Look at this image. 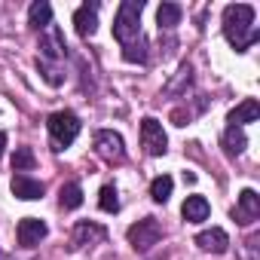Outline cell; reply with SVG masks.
Instances as JSON below:
<instances>
[{"label":"cell","instance_id":"obj_1","mask_svg":"<svg viewBox=\"0 0 260 260\" xmlns=\"http://www.w3.org/2000/svg\"><path fill=\"white\" fill-rule=\"evenodd\" d=\"M251 25H254V7H248V4H230L223 10V34H226V40L233 43L236 52H245L251 43L260 40V31L251 28Z\"/></svg>","mask_w":260,"mask_h":260},{"label":"cell","instance_id":"obj_2","mask_svg":"<svg viewBox=\"0 0 260 260\" xmlns=\"http://www.w3.org/2000/svg\"><path fill=\"white\" fill-rule=\"evenodd\" d=\"M141 10H144L141 0H122V4H119L116 19H113V37L122 46L135 43L141 37Z\"/></svg>","mask_w":260,"mask_h":260},{"label":"cell","instance_id":"obj_3","mask_svg":"<svg viewBox=\"0 0 260 260\" xmlns=\"http://www.w3.org/2000/svg\"><path fill=\"white\" fill-rule=\"evenodd\" d=\"M46 125H49V135H52L55 150L71 147V144L77 141V135H80V119H77V113H71V110L52 113V116L46 119Z\"/></svg>","mask_w":260,"mask_h":260},{"label":"cell","instance_id":"obj_4","mask_svg":"<svg viewBox=\"0 0 260 260\" xmlns=\"http://www.w3.org/2000/svg\"><path fill=\"white\" fill-rule=\"evenodd\" d=\"M125 236H128V245H132L135 251H150L153 245H159V239H162V226H159L156 217H144V220H138V223L128 226Z\"/></svg>","mask_w":260,"mask_h":260},{"label":"cell","instance_id":"obj_5","mask_svg":"<svg viewBox=\"0 0 260 260\" xmlns=\"http://www.w3.org/2000/svg\"><path fill=\"white\" fill-rule=\"evenodd\" d=\"M95 153L104 162H122L125 159V141H122V135L113 132V128H101V132H95Z\"/></svg>","mask_w":260,"mask_h":260},{"label":"cell","instance_id":"obj_6","mask_svg":"<svg viewBox=\"0 0 260 260\" xmlns=\"http://www.w3.org/2000/svg\"><path fill=\"white\" fill-rule=\"evenodd\" d=\"M64 55H68L64 34H61L55 25L43 28V31H40V61H49V64H55V61H61Z\"/></svg>","mask_w":260,"mask_h":260},{"label":"cell","instance_id":"obj_7","mask_svg":"<svg viewBox=\"0 0 260 260\" xmlns=\"http://www.w3.org/2000/svg\"><path fill=\"white\" fill-rule=\"evenodd\" d=\"M141 144H144V150L150 156H162L169 150V138L162 132V122L159 119H153V116L141 119Z\"/></svg>","mask_w":260,"mask_h":260},{"label":"cell","instance_id":"obj_8","mask_svg":"<svg viewBox=\"0 0 260 260\" xmlns=\"http://www.w3.org/2000/svg\"><path fill=\"white\" fill-rule=\"evenodd\" d=\"M107 239V230L95 220H80L71 233V248H92V245H101Z\"/></svg>","mask_w":260,"mask_h":260},{"label":"cell","instance_id":"obj_9","mask_svg":"<svg viewBox=\"0 0 260 260\" xmlns=\"http://www.w3.org/2000/svg\"><path fill=\"white\" fill-rule=\"evenodd\" d=\"M46 233H49V226H46L40 217H22L19 226H16V239H19L22 248H34V245H40V242L46 239Z\"/></svg>","mask_w":260,"mask_h":260},{"label":"cell","instance_id":"obj_10","mask_svg":"<svg viewBox=\"0 0 260 260\" xmlns=\"http://www.w3.org/2000/svg\"><path fill=\"white\" fill-rule=\"evenodd\" d=\"M233 217L239 223H254L260 217V196H257V190H242L239 193V205H236Z\"/></svg>","mask_w":260,"mask_h":260},{"label":"cell","instance_id":"obj_11","mask_svg":"<svg viewBox=\"0 0 260 260\" xmlns=\"http://www.w3.org/2000/svg\"><path fill=\"white\" fill-rule=\"evenodd\" d=\"M196 245L202 251H211V254H226L230 251V236H226V230L211 226V230H205V233L196 236Z\"/></svg>","mask_w":260,"mask_h":260},{"label":"cell","instance_id":"obj_12","mask_svg":"<svg viewBox=\"0 0 260 260\" xmlns=\"http://www.w3.org/2000/svg\"><path fill=\"white\" fill-rule=\"evenodd\" d=\"M74 25H77L80 37H92L98 31V4H83L74 13Z\"/></svg>","mask_w":260,"mask_h":260},{"label":"cell","instance_id":"obj_13","mask_svg":"<svg viewBox=\"0 0 260 260\" xmlns=\"http://www.w3.org/2000/svg\"><path fill=\"white\" fill-rule=\"evenodd\" d=\"M13 196L25 199V202H34V199L43 196V184L28 178V175H13Z\"/></svg>","mask_w":260,"mask_h":260},{"label":"cell","instance_id":"obj_14","mask_svg":"<svg viewBox=\"0 0 260 260\" xmlns=\"http://www.w3.org/2000/svg\"><path fill=\"white\" fill-rule=\"evenodd\" d=\"M181 214H184V220H187V223H202V220H208L211 205H208V199H205V196H187V202H184Z\"/></svg>","mask_w":260,"mask_h":260},{"label":"cell","instance_id":"obj_15","mask_svg":"<svg viewBox=\"0 0 260 260\" xmlns=\"http://www.w3.org/2000/svg\"><path fill=\"white\" fill-rule=\"evenodd\" d=\"M257 116H260V104H257L254 98H245L239 107H233V110H230L226 122H230L233 128H239V125H245V122H254Z\"/></svg>","mask_w":260,"mask_h":260},{"label":"cell","instance_id":"obj_16","mask_svg":"<svg viewBox=\"0 0 260 260\" xmlns=\"http://www.w3.org/2000/svg\"><path fill=\"white\" fill-rule=\"evenodd\" d=\"M28 25L37 28V31H43V28L52 25V7L46 4V0H37V4H31V10H28Z\"/></svg>","mask_w":260,"mask_h":260},{"label":"cell","instance_id":"obj_17","mask_svg":"<svg viewBox=\"0 0 260 260\" xmlns=\"http://www.w3.org/2000/svg\"><path fill=\"white\" fill-rule=\"evenodd\" d=\"M190 83H193V68H190V64H181V68H178V74L166 83V89H162V92H166V95H184Z\"/></svg>","mask_w":260,"mask_h":260},{"label":"cell","instance_id":"obj_18","mask_svg":"<svg viewBox=\"0 0 260 260\" xmlns=\"http://www.w3.org/2000/svg\"><path fill=\"white\" fill-rule=\"evenodd\" d=\"M181 16H184V10H181L178 4H162V7L156 10V22H159V31H172L175 25H181Z\"/></svg>","mask_w":260,"mask_h":260},{"label":"cell","instance_id":"obj_19","mask_svg":"<svg viewBox=\"0 0 260 260\" xmlns=\"http://www.w3.org/2000/svg\"><path fill=\"white\" fill-rule=\"evenodd\" d=\"M58 202H61V208H68V211L80 208V205H83V187H80L77 181H68V184L61 187V193H58Z\"/></svg>","mask_w":260,"mask_h":260},{"label":"cell","instance_id":"obj_20","mask_svg":"<svg viewBox=\"0 0 260 260\" xmlns=\"http://www.w3.org/2000/svg\"><path fill=\"white\" fill-rule=\"evenodd\" d=\"M223 147H226V156H239L245 147H248V138L242 135V128H226L223 132Z\"/></svg>","mask_w":260,"mask_h":260},{"label":"cell","instance_id":"obj_21","mask_svg":"<svg viewBox=\"0 0 260 260\" xmlns=\"http://www.w3.org/2000/svg\"><path fill=\"white\" fill-rule=\"evenodd\" d=\"M34 166H37L34 150H31V147H16V153H13V172L25 175V172H31Z\"/></svg>","mask_w":260,"mask_h":260},{"label":"cell","instance_id":"obj_22","mask_svg":"<svg viewBox=\"0 0 260 260\" xmlns=\"http://www.w3.org/2000/svg\"><path fill=\"white\" fill-rule=\"evenodd\" d=\"M122 58H125L128 64H141V61H147V43H144V37H138L135 43L122 46Z\"/></svg>","mask_w":260,"mask_h":260},{"label":"cell","instance_id":"obj_23","mask_svg":"<svg viewBox=\"0 0 260 260\" xmlns=\"http://www.w3.org/2000/svg\"><path fill=\"white\" fill-rule=\"evenodd\" d=\"M172 187H175V181H172L169 175H159V178H153V184H150V196H153V202H169V196H172Z\"/></svg>","mask_w":260,"mask_h":260},{"label":"cell","instance_id":"obj_24","mask_svg":"<svg viewBox=\"0 0 260 260\" xmlns=\"http://www.w3.org/2000/svg\"><path fill=\"white\" fill-rule=\"evenodd\" d=\"M98 205H101V211L113 214V211L119 208V199H116V187L104 184V187H101V193H98Z\"/></svg>","mask_w":260,"mask_h":260},{"label":"cell","instance_id":"obj_25","mask_svg":"<svg viewBox=\"0 0 260 260\" xmlns=\"http://www.w3.org/2000/svg\"><path fill=\"white\" fill-rule=\"evenodd\" d=\"M37 68H40V74H43V80H46L49 86H61V83H64V77H61V71H58L55 64H49V61H37Z\"/></svg>","mask_w":260,"mask_h":260},{"label":"cell","instance_id":"obj_26","mask_svg":"<svg viewBox=\"0 0 260 260\" xmlns=\"http://www.w3.org/2000/svg\"><path fill=\"white\" fill-rule=\"evenodd\" d=\"M257 242H260V236H248V239H245V251H248V260H257Z\"/></svg>","mask_w":260,"mask_h":260},{"label":"cell","instance_id":"obj_27","mask_svg":"<svg viewBox=\"0 0 260 260\" xmlns=\"http://www.w3.org/2000/svg\"><path fill=\"white\" fill-rule=\"evenodd\" d=\"M4 150H7V135L0 132V156H4Z\"/></svg>","mask_w":260,"mask_h":260},{"label":"cell","instance_id":"obj_28","mask_svg":"<svg viewBox=\"0 0 260 260\" xmlns=\"http://www.w3.org/2000/svg\"><path fill=\"white\" fill-rule=\"evenodd\" d=\"M0 260H13V257H10V254H7V251H0Z\"/></svg>","mask_w":260,"mask_h":260}]
</instances>
